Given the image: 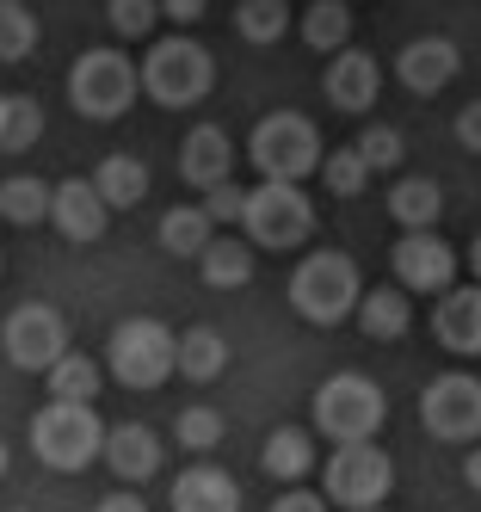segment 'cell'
I'll list each match as a JSON object with an SVG mask.
<instances>
[{"mask_svg": "<svg viewBox=\"0 0 481 512\" xmlns=\"http://www.w3.org/2000/svg\"><path fill=\"white\" fill-rule=\"evenodd\" d=\"M358 297H364V278H358V266L346 260V253H333V247L303 253L296 272H290V309L303 315L309 327H340V321H352L358 315Z\"/></svg>", "mask_w": 481, "mask_h": 512, "instance_id": "cell-1", "label": "cell"}, {"mask_svg": "<svg viewBox=\"0 0 481 512\" xmlns=\"http://www.w3.org/2000/svg\"><path fill=\"white\" fill-rule=\"evenodd\" d=\"M210 87H216V56H210L198 38L173 31V38L148 44V56H142V93L155 99V105L185 112V105H204Z\"/></svg>", "mask_w": 481, "mask_h": 512, "instance_id": "cell-2", "label": "cell"}, {"mask_svg": "<svg viewBox=\"0 0 481 512\" xmlns=\"http://www.w3.org/2000/svg\"><path fill=\"white\" fill-rule=\"evenodd\" d=\"M105 371L124 389H161L167 377H179V334L155 315H130L105 340Z\"/></svg>", "mask_w": 481, "mask_h": 512, "instance_id": "cell-3", "label": "cell"}, {"mask_svg": "<svg viewBox=\"0 0 481 512\" xmlns=\"http://www.w3.org/2000/svg\"><path fill=\"white\" fill-rule=\"evenodd\" d=\"M31 451L56 475H81L93 469V457H105V426L93 414V401H56L44 414H31Z\"/></svg>", "mask_w": 481, "mask_h": 512, "instance_id": "cell-4", "label": "cell"}, {"mask_svg": "<svg viewBox=\"0 0 481 512\" xmlns=\"http://www.w3.org/2000/svg\"><path fill=\"white\" fill-rule=\"evenodd\" d=\"M136 93H142V68L124 50H111V44L81 50V62L68 68V105L81 118H93V124L124 118L130 105H136Z\"/></svg>", "mask_w": 481, "mask_h": 512, "instance_id": "cell-5", "label": "cell"}, {"mask_svg": "<svg viewBox=\"0 0 481 512\" xmlns=\"http://www.w3.org/2000/svg\"><path fill=\"white\" fill-rule=\"evenodd\" d=\"M241 229L253 247L266 253H290L315 235V204L303 198V179H259L241 204Z\"/></svg>", "mask_w": 481, "mask_h": 512, "instance_id": "cell-6", "label": "cell"}, {"mask_svg": "<svg viewBox=\"0 0 481 512\" xmlns=\"http://www.w3.org/2000/svg\"><path fill=\"white\" fill-rule=\"evenodd\" d=\"M395 488V463L377 438H340V451L321 463V494L327 506H346V512H377Z\"/></svg>", "mask_w": 481, "mask_h": 512, "instance_id": "cell-7", "label": "cell"}, {"mask_svg": "<svg viewBox=\"0 0 481 512\" xmlns=\"http://www.w3.org/2000/svg\"><path fill=\"white\" fill-rule=\"evenodd\" d=\"M321 130L303 112H266L247 136V161L259 179H309L321 173Z\"/></svg>", "mask_w": 481, "mask_h": 512, "instance_id": "cell-8", "label": "cell"}, {"mask_svg": "<svg viewBox=\"0 0 481 512\" xmlns=\"http://www.w3.org/2000/svg\"><path fill=\"white\" fill-rule=\"evenodd\" d=\"M383 420H389V401L364 371H340L315 389V432H327L333 445L340 438H377Z\"/></svg>", "mask_w": 481, "mask_h": 512, "instance_id": "cell-9", "label": "cell"}, {"mask_svg": "<svg viewBox=\"0 0 481 512\" xmlns=\"http://www.w3.org/2000/svg\"><path fill=\"white\" fill-rule=\"evenodd\" d=\"M420 426L438 445H475L481 438V377L444 371L420 389Z\"/></svg>", "mask_w": 481, "mask_h": 512, "instance_id": "cell-10", "label": "cell"}, {"mask_svg": "<svg viewBox=\"0 0 481 512\" xmlns=\"http://www.w3.org/2000/svg\"><path fill=\"white\" fill-rule=\"evenodd\" d=\"M0 352H7L19 371H37L44 377L50 364L68 352V321L50 309V303H19L7 315V327H0Z\"/></svg>", "mask_w": 481, "mask_h": 512, "instance_id": "cell-11", "label": "cell"}, {"mask_svg": "<svg viewBox=\"0 0 481 512\" xmlns=\"http://www.w3.org/2000/svg\"><path fill=\"white\" fill-rule=\"evenodd\" d=\"M395 284H407L414 297H438V290L457 284V247L438 229H401V241L389 247Z\"/></svg>", "mask_w": 481, "mask_h": 512, "instance_id": "cell-12", "label": "cell"}, {"mask_svg": "<svg viewBox=\"0 0 481 512\" xmlns=\"http://www.w3.org/2000/svg\"><path fill=\"white\" fill-rule=\"evenodd\" d=\"M321 93H327V105L333 112H352V118H364L370 105H377V93H383V68H377V56H364V50H333V62H327V75H321Z\"/></svg>", "mask_w": 481, "mask_h": 512, "instance_id": "cell-13", "label": "cell"}, {"mask_svg": "<svg viewBox=\"0 0 481 512\" xmlns=\"http://www.w3.org/2000/svg\"><path fill=\"white\" fill-rule=\"evenodd\" d=\"M432 340L451 352V358H481V284H451V290H438Z\"/></svg>", "mask_w": 481, "mask_h": 512, "instance_id": "cell-14", "label": "cell"}, {"mask_svg": "<svg viewBox=\"0 0 481 512\" xmlns=\"http://www.w3.org/2000/svg\"><path fill=\"white\" fill-rule=\"evenodd\" d=\"M50 223L62 241H105V223H111V204L99 198L93 179H62V186L50 192Z\"/></svg>", "mask_w": 481, "mask_h": 512, "instance_id": "cell-15", "label": "cell"}, {"mask_svg": "<svg viewBox=\"0 0 481 512\" xmlns=\"http://www.w3.org/2000/svg\"><path fill=\"white\" fill-rule=\"evenodd\" d=\"M457 68H463V56H457L451 38H414V44H401V56H395V81L407 93L432 99V93H444L457 81Z\"/></svg>", "mask_w": 481, "mask_h": 512, "instance_id": "cell-16", "label": "cell"}, {"mask_svg": "<svg viewBox=\"0 0 481 512\" xmlns=\"http://www.w3.org/2000/svg\"><path fill=\"white\" fill-rule=\"evenodd\" d=\"M179 179L192 192H210L222 179H235V142L222 124H192V136L179 142Z\"/></svg>", "mask_w": 481, "mask_h": 512, "instance_id": "cell-17", "label": "cell"}, {"mask_svg": "<svg viewBox=\"0 0 481 512\" xmlns=\"http://www.w3.org/2000/svg\"><path fill=\"white\" fill-rule=\"evenodd\" d=\"M161 432H148V426H136V420H124V426H111L105 432V463H111V475L118 482H148V475L161 469Z\"/></svg>", "mask_w": 481, "mask_h": 512, "instance_id": "cell-18", "label": "cell"}, {"mask_svg": "<svg viewBox=\"0 0 481 512\" xmlns=\"http://www.w3.org/2000/svg\"><path fill=\"white\" fill-rule=\"evenodd\" d=\"M173 512H235L241 506V488H235V475L229 469H216V463H192L185 475H173Z\"/></svg>", "mask_w": 481, "mask_h": 512, "instance_id": "cell-19", "label": "cell"}, {"mask_svg": "<svg viewBox=\"0 0 481 512\" xmlns=\"http://www.w3.org/2000/svg\"><path fill=\"white\" fill-rule=\"evenodd\" d=\"M358 327L370 340H401L414 327V290L407 284H377L358 297Z\"/></svg>", "mask_w": 481, "mask_h": 512, "instance_id": "cell-20", "label": "cell"}, {"mask_svg": "<svg viewBox=\"0 0 481 512\" xmlns=\"http://www.w3.org/2000/svg\"><path fill=\"white\" fill-rule=\"evenodd\" d=\"M210 241H216V216L204 204H173L161 216V247L173 253V260H198Z\"/></svg>", "mask_w": 481, "mask_h": 512, "instance_id": "cell-21", "label": "cell"}, {"mask_svg": "<svg viewBox=\"0 0 481 512\" xmlns=\"http://www.w3.org/2000/svg\"><path fill=\"white\" fill-rule=\"evenodd\" d=\"M389 216L401 229H438V216H444V192H438V179H395L389 186Z\"/></svg>", "mask_w": 481, "mask_h": 512, "instance_id": "cell-22", "label": "cell"}, {"mask_svg": "<svg viewBox=\"0 0 481 512\" xmlns=\"http://www.w3.org/2000/svg\"><path fill=\"white\" fill-rule=\"evenodd\" d=\"M229 371V340L216 327H185L179 334V377L185 383H216Z\"/></svg>", "mask_w": 481, "mask_h": 512, "instance_id": "cell-23", "label": "cell"}, {"mask_svg": "<svg viewBox=\"0 0 481 512\" xmlns=\"http://www.w3.org/2000/svg\"><path fill=\"white\" fill-rule=\"evenodd\" d=\"M259 463H266L272 482H303V475L315 469V438L303 426H278L266 438V451H259Z\"/></svg>", "mask_w": 481, "mask_h": 512, "instance_id": "cell-24", "label": "cell"}, {"mask_svg": "<svg viewBox=\"0 0 481 512\" xmlns=\"http://www.w3.org/2000/svg\"><path fill=\"white\" fill-rule=\"evenodd\" d=\"M198 272H204L210 290H241V284H253V241L216 235V241L198 253Z\"/></svg>", "mask_w": 481, "mask_h": 512, "instance_id": "cell-25", "label": "cell"}, {"mask_svg": "<svg viewBox=\"0 0 481 512\" xmlns=\"http://www.w3.org/2000/svg\"><path fill=\"white\" fill-rule=\"evenodd\" d=\"M50 192L37 173H13V179H0V216H7L13 229H37L50 216Z\"/></svg>", "mask_w": 481, "mask_h": 512, "instance_id": "cell-26", "label": "cell"}, {"mask_svg": "<svg viewBox=\"0 0 481 512\" xmlns=\"http://www.w3.org/2000/svg\"><path fill=\"white\" fill-rule=\"evenodd\" d=\"M93 186H99V198H105L111 210H130V204L148 198V167H142L136 155H105L99 173H93Z\"/></svg>", "mask_w": 481, "mask_h": 512, "instance_id": "cell-27", "label": "cell"}, {"mask_svg": "<svg viewBox=\"0 0 481 512\" xmlns=\"http://www.w3.org/2000/svg\"><path fill=\"white\" fill-rule=\"evenodd\" d=\"M44 383H50V395H56V401H99L105 371H99L87 352H62L50 371H44Z\"/></svg>", "mask_w": 481, "mask_h": 512, "instance_id": "cell-28", "label": "cell"}, {"mask_svg": "<svg viewBox=\"0 0 481 512\" xmlns=\"http://www.w3.org/2000/svg\"><path fill=\"white\" fill-rule=\"evenodd\" d=\"M303 44L321 50V56L352 44V7H346V0H315V7L303 13Z\"/></svg>", "mask_w": 481, "mask_h": 512, "instance_id": "cell-29", "label": "cell"}, {"mask_svg": "<svg viewBox=\"0 0 481 512\" xmlns=\"http://www.w3.org/2000/svg\"><path fill=\"white\" fill-rule=\"evenodd\" d=\"M44 136V112L25 93H0V155H25Z\"/></svg>", "mask_w": 481, "mask_h": 512, "instance_id": "cell-30", "label": "cell"}, {"mask_svg": "<svg viewBox=\"0 0 481 512\" xmlns=\"http://www.w3.org/2000/svg\"><path fill=\"white\" fill-rule=\"evenodd\" d=\"M284 31H290V7H284V0H241V7H235V38L253 44V50L278 44Z\"/></svg>", "mask_w": 481, "mask_h": 512, "instance_id": "cell-31", "label": "cell"}, {"mask_svg": "<svg viewBox=\"0 0 481 512\" xmlns=\"http://www.w3.org/2000/svg\"><path fill=\"white\" fill-rule=\"evenodd\" d=\"M321 186L333 198H358L370 186V161L358 155V142H346V149H327L321 155Z\"/></svg>", "mask_w": 481, "mask_h": 512, "instance_id": "cell-32", "label": "cell"}, {"mask_svg": "<svg viewBox=\"0 0 481 512\" xmlns=\"http://www.w3.org/2000/svg\"><path fill=\"white\" fill-rule=\"evenodd\" d=\"M37 50V13L25 0H0V62H25Z\"/></svg>", "mask_w": 481, "mask_h": 512, "instance_id": "cell-33", "label": "cell"}, {"mask_svg": "<svg viewBox=\"0 0 481 512\" xmlns=\"http://www.w3.org/2000/svg\"><path fill=\"white\" fill-rule=\"evenodd\" d=\"M222 432H229V420H222L216 408H204V401H192V408H179V420H173V438L185 451H216L222 445Z\"/></svg>", "mask_w": 481, "mask_h": 512, "instance_id": "cell-34", "label": "cell"}, {"mask_svg": "<svg viewBox=\"0 0 481 512\" xmlns=\"http://www.w3.org/2000/svg\"><path fill=\"white\" fill-rule=\"evenodd\" d=\"M105 19H111V31H118V38L142 44L167 13H161V0H105Z\"/></svg>", "mask_w": 481, "mask_h": 512, "instance_id": "cell-35", "label": "cell"}, {"mask_svg": "<svg viewBox=\"0 0 481 512\" xmlns=\"http://www.w3.org/2000/svg\"><path fill=\"white\" fill-rule=\"evenodd\" d=\"M358 155L370 161V173H389V167L407 161V142H401V130H389V124H370V130L358 136Z\"/></svg>", "mask_w": 481, "mask_h": 512, "instance_id": "cell-36", "label": "cell"}, {"mask_svg": "<svg viewBox=\"0 0 481 512\" xmlns=\"http://www.w3.org/2000/svg\"><path fill=\"white\" fill-rule=\"evenodd\" d=\"M241 204H247V192L235 186V179H222V186L204 192V210L216 216V223H241Z\"/></svg>", "mask_w": 481, "mask_h": 512, "instance_id": "cell-37", "label": "cell"}, {"mask_svg": "<svg viewBox=\"0 0 481 512\" xmlns=\"http://www.w3.org/2000/svg\"><path fill=\"white\" fill-rule=\"evenodd\" d=\"M321 506H327V494H315L303 482H284V494L272 500V512H321Z\"/></svg>", "mask_w": 481, "mask_h": 512, "instance_id": "cell-38", "label": "cell"}, {"mask_svg": "<svg viewBox=\"0 0 481 512\" xmlns=\"http://www.w3.org/2000/svg\"><path fill=\"white\" fill-rule=\"evenodd\" d=\"M457 142L469 155H481V99H469L463 112H457Z\"/></svg>", "mask_w": 481, "mask_h": 512, "instance_id": "cell-39", "label": "cell"}, {"mask_svg": "<svg viewBox=\"0 0 481 512\" xmlns=\"http://www.w3.org/2000/svg\"><path fill=\"white\" fill-rule=\"evenodd\" d=\"M204 7H210V0H161V13H167L173 25H198Z\"/></svg>", "mask_w": 481, "mask_h": 512, "instance_id": "cell-40", "label": "cell"}, {"mask_svg": "<svg viewBox=\"0 0 481 512\" xmlns=\"http://www.w3.org/2000/svg\"><path fill=\"white\" fill-rule=\"evenodd\" d=\"M99 506H105V512H136V506H142V500H136V494H130V488H111V494H105V500H99Z\"/></svg>", "mask_w": 481, "mask_h": 512, "instance_id": "cell-41", "label": "cell"}, {"mask_svg": "<svg viewBox=\"0 0 481 512\" xmlns=\"http://www.w3.org/2000/svg\"><path fill=\"white\" fill-rule=\"evenodd\" d=\"M463 482H469V488L481 494V438H475V451L463 457Z\"/></svg>", "mask_w": 481, "mask_h": 512, "instance_id": "cell-42", "label": "cell"}, {"mask_svg": "<svg viewBox=\"0 0 481 512\" xmlns=\"http://www.w3.org/2000/svg\"><path fill=\"white\" fill-rule=\"evenodd\" d=\"M469 272H475V284H481V235L469 241Z\"/></svg>", "mask_w": 481, "mask_h": 512, "instance_id": "cell-43", "label": "cell"}, {"mask_svg": "<svg viewBox=\"0 0 481 512\" xmlns=\"http://www.w3.org/2000/svg\"><path fill=\"white\" fill-rule=\"evenodd\" d=\"M0 475H7V445H0Z\"/></svg>", "mask_w": 481, "mask_h": 512, "instance_id": "cell-44", "label": "cell"}]
</instances>
